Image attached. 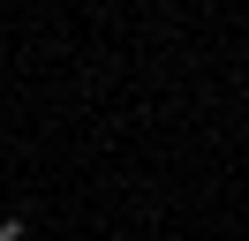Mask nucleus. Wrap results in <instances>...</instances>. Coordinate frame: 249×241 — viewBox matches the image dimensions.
<instances>
[{"label": "nucleus", "instance_id": "obj_1", "mask_svg": "<svg viewBox=\"0 0 249 241\" xmlns=\"http://www.w3.org/2000/svg\"><path fill=\"white\" fill-rule=\"evenodd\" d=\"M0 241H23V226H16V219H0Z\"/></svg>", "mask_w": 249, "mask_h": 241}]
</instances>
